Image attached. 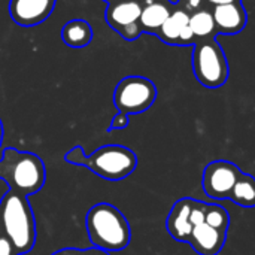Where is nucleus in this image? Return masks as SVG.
<instances>
[{
  "instance_id": "obj_6",
  "label": "nucleus",
  "mask_w": 255,
  "mask_h": 255,
  "mask_svg": "<svg viewBox=\"0 0 255 255\" xmlns=\"http://www.w3.org/2000/svg\"><path fill=\"white\" fill-rule=\"evenodd\" d=\"M157 99L155 84L143 76L123 78L114 91V103L118 112L136 115L148 111Z\"/></svg>"
},
{
  "instance_id": "obj_10",
  "label": "nucleus",
  "mask_w": 255,
  "mask_h": 255,
  "mask_svg": "<svg viewBox=\"0 0 255 255\" xmlns=\"http://www.w3.org/2000/svg\"><path fill=\"white\" fill-rule=\"evenodd\" d=\"M194 199L184 197L179 199L170 209L167 220H166V229L169 235L178 241V242H188L190 235L194 229L191 223V211H193Z\"/></svg>"
},
{
  "instance_id": "obj_16",
  "label": "nucleus",
  "mask_w": 255,
  "mask_h": 255,
  "mask_svg": "<svg viewBox=\"0 0 255 255\" xmlns=\"http://www.w3.org/2000/svg\"><path fill=\"white\" fill-rule=\"evenodd\" d=\"M188 25H190L193 34L196 36V40L208 39V37H217V34H218L212 10L199 9V10L191 12Z\"/></svg>"
},
{
  "instance_id": "obj_11",
  "label": "nucleus",
  "mask_w": 255,
  "mask_h": 255,
  "mask_svg": "<svg viewBox=\"0 0 255 255\" xmlns=\"http://www.w3.org/2000/svg\"><path fill=\"white\" fill-rule=\"evenodd\" d=\"M227 232L217 230L206 223L196 226L187 244L199 255H218L226 245Z\"/></svg>"
},
{
  "instance_id": "obj_15",
  "label": "nucleus",
  "mask_w": 255,
  "mask_h": 255,
  "mask_svg": "<svg viewBox=\"0 0 255 255\" xmlns=\"http://www.w3.org/2000/svg\"><path fill=\"white\" fill-rule=\"evenodd\" d=\"M61 39L70 48H84L93 39V28L85 19H72L64 24Z\"/></svg>"
},
{
  "instance_id": "obj_17",
  "label": "nucleus",
  "mask_w": 255,
  "mask_h": 255,
  "mask_svg": "<svg viewBox=\"0 0 255 255\" xmlns=\"http://www.w3.org/2000/svg\"><path fill=\"white\" fill-rule=\"evenodd\" d=\"M233 203L242 208H255V178L250 173H244L239 176L238 182L233 187V191L229 197Z\"/></svg>"
},
{
  "instance_id": "obj_28",
  "label": "nucleus",
  "mask_w": 255,
  "mask_h": 255,
  "mask_svg": "<svg viewBox=\"0 0 255 255\" xmlns=\"http://www.w3.org/2000/svg\"><path fill=\"white\" fill-rule=\"evenodd\" d=\"M105 1H108V3H112V1H115V0H105Z\"/></svg>"
},
{
  "instance_id": "obj_24",
  "label": "nucleus",
  "mask_w": 255,
  "mask_h": 255,
  "mask_svg": "<svg viewBox=\"0 0 255 255\" xmlns=\"http://www.w3.org/2000/svg\"><path fill=\"white\" fill-rule=\"evenodd\" d=\"M51 255H82V250H78V248H64V250L55 251L54 254Z\"/></svg>"
},
{
  "instance_id": "obj_22",
  "label": "nucleus",
  "mask_w": 255,
  "mask_h": 255,
  "mask_svg": "<svg viewBox=\"0 0 255 255\" xmlns=\"http://www.w3.org/2000/svg\"><path fill=\"white\" fill-rule=\"evenodd\" d=\"M0 255H19L7 238L0 233Z\"/></svg>"
},
{
  "instance_id": "obj_14",
  "label": "nucleus",
  "mask_w": 255,
  "mask_h": 255,
  "mask_svg": "<svg viewBox=\"0 0 255 255\" xmlns=\"http://www.w3.org/2000/svg\"><path fill=\"white\" fill-rule=\"evenodd\" d=\"M190 22V12L184 7L173 9L172 13L167 16V19L163 22L160 30L157 31V37H160L163 42L169 45H176L179 42L182 30L188 25Z\"/></svg>"
},
{
  "instance_id": "obj_20",
  "label": "nucleus",
  "mask_w": 255,
  "mask_h": 255,
  "mask_svg": "<svg viewBox=\"0 0 255 255\" xmlns=\"http://www.w3.org/2000/svg\"><path fill=\"white\" fill-rule=\"evenodd\" d=\"M126 40H136L143 31H142V27H140V22H134V24H130L124 28H121L118 31Z\"/></svg>"
},
{
  "instance_id": "obj_1",
  "label": "nucleus",
  "mask_w": 255,
  "mask_h": 255,
  "mask_svg": "<svg viewBox=\"0 0 255 255\" xmlns=\"http://www.w3.org/2000/svg\"><path fill=\"white\" fill-rule=\"evenodd\" d=\"M0 233L10 241L19 255L33 250L37 232L27 196L7 190L0 199Z\"/></svg>"
},
{
  "instance_id": "obj_19",
  "label": "nucleus",
  "mask_w": 255,
  "mask_h": 255,
  "mask_svg": "<svg viewBox=\"0 0 255 255\" xmlns=\"http://www.w3.org/2000/svg\"><path fill=\"white\" fill-rule=\"evenodd\" d=\"M208 205L209 203H205L202 200H194L193 211H191V223H193L194 227L202 224V223H205V215H206Z\"/></svg>"
},
{
  "instance_id": "obj_27",
  "label": "nucleus",
  "mask_w": 255,
  "mask_h": 255,
  "mask_svg": "<svg viewBox=\"0 0 255 255\" xmlns=\"http://www.w3.org/2000/svg\"><path fill=\"white\" fill-rule=\"evenodd\" d=\"M1 142H3V124H1V120H0V146H1Z\"/></svg>"
},
{
  "instance_id": "obj_7",
  "label": "nucleus",
  "mask_w": 255,
  "mask_h": 255,
  "mask_svg": "<svg viewBox=\"0 0 255 255\" xmlns=\"http://www.w3.org/2000/svg\"><path fill=\"white\" fill-rule=\"evenodd\" d=\"M242 170L232 161L217 160L205 167L202 185L208 197L215 200H226L230 197L235 184L238 182Z\"/></svg>"
},
{
  "instance_id": "obj_5",
  "label": "nucleus",
  "mask_w": 255,
  "mask_h": 255,
  "mask_svg": "<svg viewBox=\"0 0 255 255\" xmlns=\"http://www.w3.org/2000/svg\"><path fill=\"white\" fill-rule=\"evenodd\" d=\"M191 61L194 76L203 87L215 90L229 81L230 67L227 55L217 42V37L196 40Z\"/></svg>"
},
{
  "instance_id": "obj_21",
  "label": "nucleus",
  "mask_w": 255,
  "mask_h": 255,
  "mask_svg": "<svg viewBox=\"0 0 255 255\" xmlns=\"http://www.w3.org/2000/svg\"><path fill=\"white\" fill-rule=\"evenodd\" d=\"M128 117H130V115H127V114L118 112V114L112 118L111 126H109V130H123V128H126V127L128 126V121H130Z\"/></svg>"
},
{
  "instance_id": "obj_3",
  "label": "nucleus",
  "mask_w": 255,
  "mask_h": 255,
  "mask_svg": "<svg viewBox=\"0 0 255 255\" xmlns=\"http://www.w3.org/2000/svg\"><path fill=\"white\" fill-rule=\"evenodd\" d=\"M64 160L69 164L84 166L108 181L126 179L137 167L136 154L123 145H105L91 155H85L82 146H75L64 155Z\"/></svg>"
},
{
  "instance_id": "obj_8",
  "label": "nucleus",
  "mask_w": 255,
  "mask_h": 255,
  "mask_svg": "<svg viewBox=\"0 0 255 255\" xmlns=\"http://www.w3.org/2000/svg\"><path fill=\"white\" fill-rule=\"evenodd\" d=\"M55 0H10L9 15L22 27H33L43 22L54 10Z\"/></svg>"
},
{
  "instance_id": "obj_25",
  "label": "nucleus",
  "mask_w": 255,
  "mask_h": 255,
  "mask_svg": "<svg viewBox=\"0 0 255 255\" xmlns=\"http://www.w3.org/2000/svg\"><path fill=\"white\" fill-rule=\"evenodd\" d=\"M82 255H111V253L93 247V248H88V250H82Z\"/></svg>"
},
{
  "instance_id": "obj_2",
  "label": "nucleus",
  "mask_w": 255,
  "mask_h": 255,
  "mask_svg": "<svg viewBox=\"0 0 255 255\" xmlns=\"http://www.w3.org/2000/svg\"><path fill=\"white\" fill-rule=\"evenodd\" d=\"M87 233L94 248L114 253L128 247L131 230L124 214L111 203L94 205L85 218Z\"/></svg>"
},
{
  "instance_id": "obj_13",
  "label": "nucleus",
  "mask_w": 255,
  "mask_h": 255,
  "mask_svg": "<svg viewBox=\"0 0 255 255\" xmlns=\"http://www.w3.org/2000/svg\"><path fill=\"white\" fill-rule=\"evenodd\" d=\"M172 10L173 4L169 0H142V13L139 19L142 31L157 34Z\"/></svg>"
},
{
  "instance_id": "obj_12",
  "label": "nucleus",
  "mask_w": 255,
  "mask_h": 255,
  "mask_svg": "<svg viewBox=\"0 0 255 255\" xmlns=\"http://www.w3.org/2000/svg\"><path fill=\"white\" fill-rule=\"evenodd\" d=\"M142 13V0H115L108 4L105 18L106 22L115 30L139 22Z\"/></svg>"
},
{
  "instance_id": "obj_23",
  "label": "nucleus",
  "mask_w": 255,
  "mask_h": 255,
  "mask_svg": "<svg viewBox=\"0 0 255 255\" xmlns=\"http://www.w3.org/2000/svg\"><path fill=\"white\" fill-rule=\"evenodd\" d=\"M179 3H182V7L187 10H199L202 0H179Z\"/></svg>"
},
{
  "instance_id": "obj_18",
  "label": "nucleus",
  "mask_w": 255,
  "mask_h": 255,
  "mask_svg": "<svg viewBox=\"0 0 255 255\" xmlns=\"http://www.w3.org/2000/svg\"><path fill=\"white\" fill-rule=\"evenodd\" d=\"M205 223L209 224L211 227L217 229V230L227 232L229 226H230V215L220 205H208L206 215H205Z\"/></svg>"
},
{
  "instance_id": "obj_4",
  "label": "nucleus",
  "mask_w": 255,
  "mask_h": 255,
  "mask_svg": "<svg viewBox=\"0 0 255 255\" xmlns=\"http://www.w3.org/2000/svg\"><path fill=\"white\" fill-rule=\"evenodd\" d=\"M0 179L7 184L9 190L28 197L40 191L45 185V164L33 152H19L15 148H6L0 158Z\"/></svg>"
},
{
  "instance_id": "obj_26",
  "label": "nucleus",
  "mask_w": 255,
  "mask_h": 255,
  "mask_svg": "<svg viewBox=\"0 0 255 255\" xmlns=\"http://www.w3.org/2000/svg\"><path fill=\"white\" fill-rule=\"evenodd\" d=\"M209 3H212L214 6H220V4H227V3H233L236 0H208Z\"/></svg>"
},
{
  "instance_id": "obj_9",
  "label": "nucleus",
  "mask_w": 255,
  "mask_h": 255,
  "mask_svg": "<svg viewBox=\"0 0 255 255\" xmlns=\"http://www.w3.org/2000/svg\"><path fill=\"white\" fill-rule=\"evenodd\" d=\"M212 15L215 19V27L218 34L235 36L241 33L248 24V13L241 0L215 6Z\"/></svg>"
}]
</instances>
